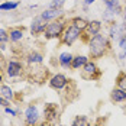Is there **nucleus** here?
I'll return each mask as SVG.
<instances>
[{
  "mask_svg": "<svg viewBox=\"0 0 126 126\" xmlns=\"http://www.w3.org/2000/svg\"><path fill=\"white\" fill-rule=\"evenodd\" d=\"M88 45V57L90 60H100L103 57H106L109 52H112V41L109 39L107 35H103V33H99V35H94L88 39L87 42Z\"/></svg>",
  "mask_w": 126,
  "mask_h": 126,
  "instance_id": "1",
  "label": "nucleus"
},
{
  "mask_svg": "<svg viewBox=\"0 0 126 126\" xmlns=\"http://www.w3.org/2000/svg\"><path fill=\"white\" fill-rule=\"evenodd\" d=\"M67 25H68V19L67 17H61V19L48 22L47 29L44 32L45 39H60L61 35L64 33V29L67 28Z\"/></svg>",
  "mask_w": 126,
  "mask_h": 126,
  "instance_id": "2",
  "label": "nucleus"
},
{
  "mask_svg": "<svg viewBox=\"0 0 126 126\" xmlns=\"http://www.w3.org/2000/svg\"><path fill=\"white\" fill-rule=\"evenodd\" d=\"M48 68L44 67L42 64H35V65H28V70L25 71L26 77L32 81H36V83H44V81H48Z\"/></svg>",
  "mask_w": 126,
  "mask_h": 126,
  "instance_id": "3",
  "label": "nucleus"
},
{
  "mask_svg": "<svg viewBox=\"0 0 126 126\" xmlns=\"http://www.w3.org/2000/svg\"><path fill=\"white\" fill-rule=\"evenodd\" d=\"M101 70L99 68L97 63L94 60H88L87 64L81 68V73H80V77L86 81H97L100 80L101 77Z\"/></svg>",
  "mask_w": 126,
  "mask_h": 126,
  "instance_id": "4",
  "label": "nucleus"
},
{
  "mask_svg": "<svg viewBox=\"0 0 126 126\" xmlns=\"http://www.w3.org/2000/svg\"><path fill=\"white\" fill-rule=\"evenodd\" d=\"M81 35H83V31L81 29H78L74 25L68 23L67 28L64 29V33L61 35V38H60V42L63 45H67V47H73L77 41L81 39Z\"/></svg>",
  "mask_w": 126,
  "mask_h": 126,
  "instance_id": "5",
  "label": "nucleus"
},
{
  "mask_svg": "<svg viewBox=\"0 0 126 126\" xmlns=\"http://www.w3.org/2000/svg\"><path fill=\"white\" fill-rule=\"evenodd\" d=\"M71 84V80L68 77L63 74V73H55L48 78V86L52 90H57V91H63Z\"/></svg>",
  "mask_w": 126,
  "mask_h": 126,
  "instance_id": "6",
  "label": "nucleus"
},
{
  "mask_svg": "<svg viewBox=\"0 0 126 126\" xmlns=\"http://www.w3.org/2000/svg\"><path fill=\"white\" fill-rule=\"evenodd\" d=\"M25 67L23 64L17 60H9L6 63V67H4V74L9 77V78H17V77L23 76L25 74Z\"/></svg>",
  "mask_w": 126,
  "mask_h": 126,
  "instance_id": "7",
  "label": "nucleus"
},
{
  "mask_svg": "<svg viewBox=\"0 0 126 126\" xmlns=\"http://www.w3.org/2000/svg\"><path fill=\"white\" fill-rule=\"evenodd\" d=\"M101 29H103V20H99V19L88 20L87 28H86V31L83 32V35H81V41L88 42V39L91 38V36L101 33Z\"/></svg>",
  "mask_w": 126,
  "mask_h": 126,
  "instance_id": "8",
  "label": "nucleus"
},
{
  "mask_svg": "<svg viewBox=\"0 0 126 126\" xmlns=\"http://www.w3.org/2000/svg\"><path fill=\"white\" fill-rule=\"evenodd\" d=\"M47 25H48V22H47L41 15L35 16V17L32 19V22H31V26H29L31 35H32V36L44 35V32H45V29H47Z\"/></svg>",
  "mask_w": 126,
  "mask_h": 126,
  "instance_id": "9",
  "label": "nucleus"
},
{
  "mask_svg": "<svg viewBox=\"0 0 126 126\" xmlns=\"http://www.w3.org/2000/svg\"><path fill=\"white\" fill-rule=\"evenodd\" d=\"M25 126H35L39 123V110L36 104H29L25 109Z\"/></svg>",
  "mask_w": 126,
  "mask_h": 126,
  "instance_id": "10",
  "label": "nucleus"
},
{
  "mask_svg": "<svg viewBox=\"0 0 126 126\" xmlns=\"http://www.w3.org/2000/svg\"><path fill=\"white\" fill-rule=\"evenodd\" d=\"M60 117V107L57 106V103H47L44 106V120L54 123L57 122Z\"/></svg>",
  "mask_w": 126,
  "mask_h": 126,
  "instance_id": "11",
  "label": "nucleus"
},
{
  "mask_svg": "<svg viewBox=\"0 0 126 126\" xmlns=\"http://www.w3.org/2000/svg\"><path fill=\"white\" fill-rule=\"evenodd\" d=\"M106 10H109L110 13H113L114 16H122L123 12V4H122V0H101Z\"/></svg>",
  "mask_w": 126,
  "mask_h": 126,
  "instance_id": "12",
  "label": "nucleus"
},
{
  "mask_svg": "<svg viewBox=\"0 0 126 126\" xmlns=\"http://www.w3.org/2000/svg\"><path fill=\"white\" fill-rule=\"evenodd\" d=\"M41 16L47 20V22H52V20H57V19H61L65 17V10L64 9H45L44 12H41Z\"/></svg>",
  "mask_w": 126,
  "mask_h": 126,
  "instance_id": "13",
  "label": "nucleus"
},
{
  "mask_svg": "<svg viewBox=\"0 0 126 126\" xmlns=\"http://www.w3.org/2000/svg\"><path fill=\"white\" fill-rule=\"evenodd\" d=\"M73 58H74V55H73L70 51H63V52L58 55V65H60L63 70H71Z\"/></svg>",
  "mask_w": 126,
  "mask_h": 126,
  "instance_id": "14",
  "label": "nucleus"
},
{
  "mask_svg": "<svg viewBox=\"0 0 126 126\" xmlns=\"http://www.w3.org/2000/svg\"><path fill=\"white\" fill-rule=\"evenodd\" d=\"M107 29H109L107 36H109V39H110V41H117V39L123 35V32H122V29H120V22H116V20H113L112 23H109Z\"/></svg>",
  "mask_w": 126,
  "mask_h": 126,
  "instance_id": "15",
  "label": "nucleus"
},
{
  "mask_svg": "<svg viewBox=\"0 0 126 126\" xmlns=\"http://www.w3.org/2000/svg\"><path fill=\"white\" fill-rule=\"evenodd\" d=\"M25 36V28L23 26H15V28H10L9 29V39L13 44H17L20 42Z\"/></svg>",
  "mask_w": 126,
  "mask_h": 126,
  "instance_id": "16",
  "label": "nucleus"
},
{
  "mask_svg": "<svg viewBox=\"0 0 126 126\" xmlns=\"http://www.w3.org/2000/svg\"><path fill=\"white\" fill-rule=\"evenodd\" d=\"M110 100H112V103H116V104L126 103V91L119 87H114L110 91Z\"/></svg>",
  "mask_w": 126,
  "mask_h": 126,
  "instance_id": "17",
  "label": "nucleus"
},
{
  "mask_svg": "<svg viewBox=\"0 0 126 126\" xmlns=\"http://www.w3.org/2000/svg\"><path fill=\"white\" fill-rule=\"evenodd\" d=\"M88 60H90L88 55H81V54L74 55L73 63H71V70H73V71H78V70H81V68L87 64Z\"/></svg>",
  "mask_w": 126,
  "mask_h": 126,
  "instance_id": "18",
  "label": "nucleus"
},
{
  "mask_svg": "<svg viewBox=\"0 0 126 126\" xmlns=\"http://www.w3.org/2000/svg\"><path fill=\"white\" fill-rule=\"evenodd\" d=\"M28 65H35V64H42L44 63V54L39 52V51H31L28 55L25 57Z\"/></svg>",
  "mask_w": 126,
  "mask_h": 126,
  "instance_id": "19",
  "label": "nucleus"
},
{
  "mask_svg": "<svg viewBox=\"0 0 126 126\" xmlns=\"http://www.w3.org/2000/svg\"><path fill=\"white\" fill-rule=\"evenodd\" d=\"M68 23L74 25L76 28L81 29V31L84 32V31H86V28H87V25H88V20H87V19H84L83 16H73V17H70Z\"/></svg>",
  "mask_w": 126,
  "mask_h": 126,
  "instance_id": "20",
  "label": "nucleus"
},
{
  "mask_svg": "<svg viewBox=\"0 0 126 126\" xmlns=\"http://www.w3.org/2000/svg\"><path fill=\"white\" fill-rule=\"evenodd\" d=\"M117 45H119V49H120L117 58H119V61H125L126 60V32L117 39Z\"/></svg>",
  "mask_w": 126,
  "mask_h": 126,
  "instance_id": "21",
  "label": "nucleus"
},
{
  "mask_svg": "<svg viewBox=\"0 0 126 126\" xmlns=\"http://www.w3.org/2000/svg\"><path fill=\"white\" fill-rule=\"evenodd\" d=\"M0 96L7 99V100H13L15 99V91L10 86H6V84H0Z\"/></svg>",
  "mask_w": 126,
  "mask_h": 126,
  "instance_id": "22",
  "label": "nucleus"
},
{
  "mask_svg": "<svg viewBox=\"0 0 126 126\" xmlns=\"http://www.w3.org/2000/svg\"><path fill=\"white\" fill-rule=\"evenodd\" d=\"M20 6V1H3L0 3V10L1 12H12V10H16L17 7Z\"/></svg>",
  "mask_w": 126,
  "mask_h": 126,
  "instance_id": "23",
  "label": "nucleus"
},
{
  "mask_svg": "<svg viewBox=\"0 0 126 126\" xmlns=\"http://www.w3.org/2000/svg\"><path fill=\"white\" fill-rule=\"evenodd\" d=\"M71 126H90V122H88V117L84 116V114H78L73 119L71 122Z\"/></svg>",
  "mask_w": 126,
  "mask_h": 126,
  "instance_id": "24",
  "label": "nucleus"
},
{
  "mask_svg": "<svg viewBox=\"0 0 126 126\" xmlns=\"http://www.w3.org/2000/svg\"><path fill=\"white\" fill-rule=\"evenodd\" d=\"M116 87L126 91V71H120L116 77Z\"/></svg>",
  "mask_w": 126,
  "mask_h": 126,
  "instance_id": "25",
  "label": "nucleus"
},
{
  "mask_svg": "<svg viewBox=\"0 0 126 126\" xmlns=\"http://www.w3.org/2000/svg\"><path fill=\"white\" fill-rule=\"evenodd\" d=\"M67 0H52L49 3V9H64V4H65Z\"/></svg>",
  "mask_w": 126,
  "mask_h": 126,
  "instance_id": "26",
  "label": "nucleus"
},
{
  "mask_svg": "<svg viewBox=\"0 0 126 126\" xmlns=\"http://www.w3.org/2000/svg\"><path fill=\"white\" fill-rule=\"evenodd\" d=\"M10 39H9V31L0 28V44H7Z\"/></svg>",
  "mask_w": 126,
  "mask_h": 126,
  "instance_id": "27",
  "label": "nucleus"
},
{
  "mask_svg": "<svg viewBox=\"0 0 126 126\" xmlns=\"http://www.w3.org/2000/svg\"><path fill=\"white\" fill-rule=\"evenodd\" d=\"M120 29L122 32H126V4H123V12H122V22H120Z\"/></svg>",
  "mask_w": 126,
  "mask_h": 126,
  "instance_id": "28",
  "label": "nucleus"
},
{
  "mask_svg": "<svg viewBox=\"0 0 126 126\" xmlns=\"http://www.w3.org/2000/svg\"><path fill=\"white\" fill-rule=\"evenodd\" d=\"M0 106L4 109V107H9L10 106V100H7V99H4V97H1L0 96Z\"/></svg>",
  "mask_w": 126,
  "mask_h": 126,
  "instance_id": "29",
  "label": "nucleus"
},
{
  "mask_svg": "<svg viewBox=\"0 0 126 126\" xmlns=\"http://www.w3.org/2000/svg\"><path fill=\"white\" fill-rule=\"evenodd\" d=\"M4 112H6L7 114H10V116H17V110L12 109L10 106H9V107H4Z\"/></svg>",
  "mask_w": 126,
  "mask_h": 126,
  "instance_id": "30",
  "label": "nucleus"
},
{
  "mask_svg": "<svg viewBox=\"0 0 126 126\" xmlns=\"http://www.w3.org/2000/svg\"><path fill=\"white\" fill-rule=\"evenodd\" d=\"M35 126H52V123L47 122V120H42V122H39L38 125H35Z\"/></svg>",
  "mask_w": 126,
  "mask_h": 126,
  "instance_id": "31",
  "label": "nucleus"
},
{
  "mask_svg": "<svg viewBox=\"0 0 126 126\" xmlns=\"http://www.w3.org/2000/svg\"><path fill=\"white\" fill-rule=\"evenodd\" d=\"M97 0H83V4H86V6H91L93 3H96Z\"/></svg>",
  "mask_w": 126,
  "mask_h": 126,
  "instance_id": "32",
  "label": "nucleus"
},
{
  "mask_svg": "<svg viewBox=\"0 0 126 126\" xmlns=\"http://www.w3.org/2000/svg\"><path fill=\"white\" fill-rule=\"evenodd\" d=\"M3 81H4V76H3V71L0 70V84H3Z\"/></svg>",
  "mask_w": 126,
  "mask_h": 126,
  "instance_id": "33",
  "label": "nucleus"
},
{
  "mask_svg": "<svg viewBox=\"0 0 126 126\" xmlns=\"http://www.w3.org/2000/svg\"><path fill=\"white\" fill-rule=\"evenodd\" d=\"M122 1H123V0H122ZM125 1H126V0H125Z\"/></svg>",
  "mask_w": 126,
  "mask_h": 126,
  "instance_id": "34",
  "label": "nucleus"
}]
</instances>
